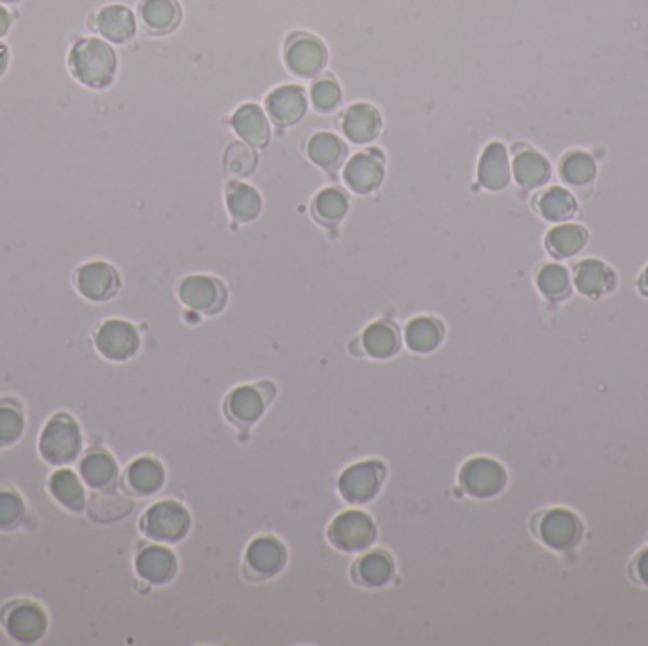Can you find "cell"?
I'll return each instance as SVG.
<instances>
[{
	"mask_svg": "<svg viewBox=\"0 0 648 646\" xmlns=\"http://www.w3.org/2000/svg\"><path fill=\"white\" fill-rule=\"evenodd\" d=\"M444 338V328L436 319L419 317L406 326V343L415 353H431Z\"/></svg>",
	"mask_w": 648,
	"mask_h": 646,
	"instance_id": "28",
	"label": "cell"
},
{
	"mask_svg": "<svg viewBox=\"0 0 648 646\" xmlns=\"http://www.w3.org/2000/svg\"><path fill=\"white\" fill-rule=\"evenodd\" d=\"M82 429L69 413L54 415L38 440V451L42 459L52 467H65L78 459L82 453Z\"/></svg>",
	"mask_w": 648,
	"mask_h": 646,
	"instance_id": "2",
	"label": "cell"
},
{
	"mask_svg": "<svg viewBox=\"0 0 648 646\" xmlns=\"http://www.w3.org/2000/svg\"><path fill=\"white\" fill-rule=\"evenodd\" d=\"M342 90L332 80H319L311 88V103L319 112H330L340 105Z\"/></svg>",
	"mask_w": 648,
	"mask_h": 646,
	"instance_id": "42",
	"label": "cell"
},
{
	"mask_svg": "<svg viewBox=\"0 0 648 646\" xmlns=\"http://www.w3.org/2000/svg\"><path fill=\"white\" fill-rule=\"evenodd\" d=\"M180 300L196 311L203 313H216L224 306L226 290L224 287L205 275H192L182 281L180 285Z\"/></svg>",
	"mask_w": 648,
	"mask_h": 646,
	"instance_id": "11",
	"label": "cell"
},
{
	"mask_svg": "<svg viewBox=\"0 0 648 646\" xmlns=\"http://www.w3.org/2000/svg\"><path fill=\"white\" fill-rule=\"evenodd\" d=\"M0 2H18V0H0Z\"/></svg>",
	"mask_w": 648,
	"mask_h": 646,
	"instance_id": "47",
	"label": "cell"
},
{
	"mask_svg": "<svg viewBox=\"0 0 648 646\" xmlns=\"http://www.w3.org/2000/svg\"><path fill=\"white\" fill-rule=\"evenodd\" d=\"M135 569L146 582L162 586L177 573V557L163 546H148L135 559Z\"/></svg>",
	"mask_w": 648,
	"mask_h": 646,
	"instance_id": "13",
	"label": "cell"
},
{
	"mask_svg": "<svg viewBox=\"0 0 648 646\" xmlns=\"http://www.w3.org/2000/svg\"><path fill=\"white\" fill-rule=\"evenodd\" d=\"M10 25H12L10 12L4 6H0V38L10 31Z\"/></svg>",
	"mask_w": 648,
	"mask_h": 646,
	"instance_id": "43",
	"label": "cell"
},
{
	"mask_svg": "<svg viewBox=\"0 0 648 646\" xmlns=\"http://www.w3.org/2000/svg\"><path fill=\"white\" fill-rule=\"evenodd\" d=\"M383 163L372 154H357L345 165L343 179L357 194H370L383 180Z\"/></svg>",
	"mask_w": 648,
	"mask_h": 646,
	"instance_id": "15",
	"label": "cell"
},
{
	"mask_svg": "<svg viewBox=\"0 0 648 646\" xmlns=\"http://www.w3.org/2000/svg\"><path fill=\"white\" fill-rule=\"evenodd\" d=\"M539 209L550 222H563L576 213V199L565 188H550L540 198Z\"/></svg>",
	"mask_w": 648,
	"mask_h": 646,
	"instance_id": "35",
	"label": "cell"
},
{
	"mask_svg": "<svg viewBox=\"0 0 648 646\" xmlns=\"http://www.w3.org/2000/svg\"><path fill=\"white\" fill-rule=\"evenodd\" d=\"M643 287L648 290V268L645 270V273H643Z\"/></svg>",
	"mask_w": 648,
	"mask_h": 646,
	"instance_id": "46",
	"label": "cell"
},
{
	"mask_svg": "<svg viewBox=\"0 0 648 646\" xmlns=\"http://www.w3.org/2000/svg\"><path fill=\"white\" fill-rule=\"evenodd\" d=\"M6 65H8V50H6V46L0 44V76H2V72L6 71Z\"/></svg>",
	"mask_w": 648,
	"mask_h": 646,
	"instance_id": "45",
	"label": "cell"
},
{
	"mask_svg": "<svg viewBox=\"0 0 648 646\" xmlns=\"http://www.w3.org/2000/svg\"><path fill=\"white\" fill-rule=\"evenodd\" d=\"M343 133L349 141L362 144L378 137L381 129V116L378 110L368 103H357L347 108L342 120Z\"/></svg>",
	"mask_w": 648,
	"mask_h": 646,
	"instance_id": "16",
	"label": "cell"
},
{
	"mask_svg": "<svg viewBox=\"0 0 648 646\" xmlns=\"http://www.w3.org/2000/svg\"><path fill=\"white\" fill-rule=\"evenodd\" d=\"M575 285L578 292H582L584 296L597 298L612 290L614 273L599 260H584L576 268Z\"/></svg>",
	"mask_w": 648,
	"mask_h": 646,
	"instance_id": "24",
	"label": "cell"
},
{
	"mask_svg": "<svg viewBox=\"0 0 648 646\" xmlns=\"http://www.w3.org/2000/svg\"><path fill=\"white\" fill-rule=\"evenodd\" d=\"M288 69L298 76H315L323 71L326 63V48L319 38L311 35H296L290 38L285 52Z\"/></svg>",
	"mask_w": 648,
	"mask_h": 646,
	"instance_id": "10",
	"label": "cell"
},
{
	"mask_svg": "<svg viewBox=\"0 0 648 646\" xmlns=\"http://www.w3.org/2000/svg\"><path fill=\"white\" fill-rule=\"evenodd\" d=\"M80 478L95 491L108 489L118 478V465L105 449H91L80 463Z\"/></svg>",
	"mask_w": 648,
	"mask_h": 646,
	"instance_id": "21",
	"label": "cell"
},
{
	"mask_svg": "<svg viewBox=\"0 0 648 646\" xmlns=\"http://www.w3.org/2000/svg\"><path fill=\"white\" fill-rule=\"evenodd\" d=\"M76 290L90 302L101 304L112 300L120 292V275L107 262H88L74 275Z\"/></svg>",
	"mask_w": 648,
	"mask_h": 646,
	"instance_id": "7",
	"label": "cell"
},
{
	"mask_svg": "<svg viewBox=\"0 0 648 646\" xmlns=\"http://www.w3.org/2000/svg\"><path fill=\"white\" fill-rule=\"evenodd\" d=\"M307 154L317 165L328 169L342 160L343 144L332 133H317L307 144Z\"/></svg>",
	"mask_w": 648,
	"mask_h": 646,
	"instance_id": "36",
	"label": "cell"
},
{
	"mask_svg": "<svg viewBox=\"0 0 648 646\" xmlns=\"http://www.w3.org/2000/svg\"><path fill=\"white\" fill-rule=\"evenodd\" d=\"M0 624L16 643L35 645L48 631V614L35 601L18 599L0 609Z\"/></svg>",
	"mask_w": 648,
	"mask_h": 646,
	"instance_id": "3",
	"label": "cell"
},
{
	"mask_svg": "<svg viewBox=\"0 0 648 646\" xmlns=\"http://www.w3.org/2000/svg\"><path fill=\"white\" fill-rule=\"evenodd\" d=\"M48 489H50V495L54 497L55 501L61 504L63 508H67L72 514H80L88 506L86 489L80 482V478L69 468L55 470L54 474L50 476Z\"/></svg>",
	"mask_w": 648,
	"mask_h": 646,
	"instance_id": "17",
	"label": "cell"
},
{
	"mask_svg": "<svg viewBox=\"0 0 648 646\" xmlns=\"http://www.w3.org/2000/svg\"><path fill=\"white\" fill-rule=\"evenodd\" d=\"M266 110L275 124L292 126L306 114V93L298 86H281L268 95Z\"/></svg>",
	"mask_w": 648,
	"mask_h": 646,
	"instance_id": "12",
	"label": "cell"
},
{
	"mask_svg": "<svg viewBox=\"0 0 648 646\" xmlns=\"http://www.w3.org/2000/svg\"><path fill=\"white\" fill-rule=\"evenodd\" d=\"M256 163H258V156L252 150L251 144H230L224 154V169L234 177H249L256 169Z\"/></svg>",
	"mask_w": 648,
	"mask_h": 646,
	"instance_id": "39",
	"label": "cell"
},
{
	"mask_svg": "<svg viewBox=\"0 0 648 646\" xmlns=\"http://www.w3.org/2000/svg\"><path fill=\"white\" fill-rule=\"evenodd\" d=\"M235 133L251 146H266L270 141V124L258 105H243L235 112Z\"/></svg>",
	"mask_w": 648,
	"mask_h": 646,
	"instance_id": "23",
	"label": "cell"
},
{
	"mask_svg": "<svg viewBox=\"0 0 648 646\" xmlns=\"http://www.w3.org/2000/svg\"><path fill=\"white\" fill-rule=\"evenodd\" d=\"M190 514L177 501H162L150 506L141 520V531L156 542H179L188 535Z\"/></svg>",
	"mask_w": 648,
	"mask_h": 646,
	"instance_id": "4",
	"label": "cell"
},
{
	"mask_svg": "<svg viewBox=\"0 0 648 646\" xmlns=\"http://www.w3.org/2000/svg\"><path fill=\"white\" fill-rule=\"evenodd\" d=\"M540 537L550 548H571L580 537V523L567 510H552L542 518Z\"/></svg>",
	"mask_w": 648,
	"mask_h": 646,
	"instance_id": "14",
	"label": "cell"
},
{
	"mask_svg": "<svg viewBox=\"0 0 648 646\" xmlns=\"http://www.w3.org/2000/svg\"><path fill=\"white\" fill-rule=\"evenodd\" d=\"M539 283L540 292L552 300H558V298H563L567 296L569 292V287H571V279H569V271L565 270L563 266H558V264H550V266H544L539 273Z\"/></svg>",
	"mask_w": 648,
	"mask_h": 646,
	"instance_id": "41",
	"label": "cell"
},
{
	"mask_svg": "<svg viewBox=\"0 0 648 646\" xmlns=\"http://www.w3.org/2000/svg\"><path fill=\"white\" fill-rule=\"evenodd\" d=\"M313 209L323 222H340L347 213V198L338 188H326L315 198Z\"/></svg>",
	"mask_w": 648,
	"mask_h": 646,
	"instance_id": "40",
	"label": "cell"
},
{
	"mask_svg": "<svg viewBox=\"0 0 648 646\" xmlns=\"http://www.w3.org/2000/svg\"><path fill=\"white\" fill-rule=\"evenodd\" d=\"M393 571H395L393 561L385 552H372V554L362 557L359 567H357L360 580L372 588H379V586L387 584L393 576Z\"/></svg>",
	"mask_w": 648,
	"mask_h": 646,
	"instance_id": "34",
	"label": "cell"
},
{
	"mask_svg": "<svg viewBox=\"0 0 648 646\" xmlns=\"http://www.w3.org/2000/svg\"><path fill=\"white\" fill-rule=\"evenodd\" d=\"M506 484L504 468L491 459H472L461 470V485L468 495L478 499L495 497Z\"/></svg>",
	"mask_w": 648,
	"mask_h": 646,
	"instance_id": "9",
	"label": "cell"
},
{
	"mask_svg": "<svg viewBox=\"0 0 648 646\" xmlns=\"http://www.w3.org/2000/svg\"><path fill=\"white\" fill-rule=\"evenodd\" d=\"M133 503L118 493H101L93 495L88 504V514L97 523H112V521L124 520L127 514H131Z\"/></svg>",
	"mask_w": 648,
	"mask_h": 646,
	"instance_id": "32",
	"label": "cell"
},
{
	"mask_svg": "<svg viewBox=\"0 0 648 646\" xmlns=\"http://www.w3.org/2000/svg\"><path fill=\"white\" fill-rule=\"evenodd\" d=\"M141 18L152 33H169L179 25V4L177 0H143Z\"/></svg>",
	"mask_w": 648,
	"mask_h": 646,
	"instance_id": "25",
	"label": "cell"
},
{
	"mask_svg": "<svg viewBox=\"0 0 648 646\" xmlns=\"http://www.w3.org/2000/svg\"><path fill=\"white\" fill-rule=\"evenodd\" d=\"M637 573L641 576V580L648 584V550L637 561Z\"/></svg>",
	"mask_w": 648,
	"mask_h": 646,
	"instance_id": "44",
	"label": "cell"
},
{
	"mask_svg": "<svg viewBox=\"0 0 648 646\" xmlns=\"http://www.w3.org/2000/svg\"><path fill=\"white\" fill-rule=\"evenodd\" d=\"M328 537L343 552H360L376 539V525L364 512L351 510L332 521Z\"/></svg>",
	"mask_w": 648,
	"mask_h": 646,
	"instance_id": "6",
	"label": "cell"
},
{
	"mask_svg": "<svg viewBox=\"0 0 648 646\" xmlns=\"http://www.w3.org/2000/svg\"><path fill=\"white\" fill-rule=\"evenodd\" d=\"M69 65L74 78L93 90H103L116 76V54L105 40L84 38L74 44L69 55Z\"/></svg>",
	"mask_w": 648,
	"mask_h": 646,
	"instance_id": "1",
	"label": "cell"
},
{
	"mask_svg": "<svg viewBox=\"0 0 648 646\" xmlns=\"http://www.w3.org/2000/svg\"><path fill=\"white\" fill-rule=\"evenodd\" d=\"M97 29L110 42L126 44L137 33V23L129 8L112 4L97 14Z\"/></svg>",
	"mask_w": 648,
	"mask_h": 646,
	"instance_id": "19",
	"label": "cell"
},
{
	"mask_svg": "<svg viewBox=\"0 0 648 646\" xmlns=\"http://www.w3.org/2000/svg\"><path fill=\"white\" fill-rule=\"evenodd\" d=\"M228 211L239 222H252L262 211L260 194L243 182H232L228 188Z\"/></svg>",
	"mask_w": 648,
	"mask_h": 646,
	"instance_id": "29",
	"label": "cell"
},
{
	"mask_svg": "<svg viewBox=\"0 0 648 646\" xmlns=\"http://www.w3.org/2000/svg\"><path fill=\"white\" fill-rule=\"evenodd\" d=\"M364 349L374 359H389L400 349V336L391 323L370 324L362 336Z\"/></svg>",
	"mask_w": 648,
	"mask_h": 646,
	"instance_id": "27",
	"label": "cell"
},
{
	"mask_svg": "<svg viewBox=\"0 0 648 646\" xmlns=\"http://www.w3.org/2000/svg\"><path fill=\"white\" fill-rule=\"evenodd\" d=\"M25 431V415L10 398L0 400V448L18 444Z\"/></svg>",
	"mask_w": 648,
	"mask_h": 646,
	"instance_id": "33",
	"label": "cell"
},
{
	"mask_svg": "<svg viewBox=\"0 0 648 646\" xmlns=\"http://www.w3.org/2000/svg\"><path fill=\"white\" fill-rule=\"evenodd\" d=\"M93 343L97 351L112 362H124L133 359L139 351L141 338L133 324L120 319H110L95 330Z\"/></svg>",
	"mask_w": 648,
	"mask_h": 646,
	"instance_id": "5",
	"label": "cell"
},
{
	"mask_svg": "<svg viewBox=\"0 0 648 646\" xmlns=\"http://www.w3.org/2000/svg\"><path fill=\"white\" fill-rule=\"evenodd\" d=\"M165 482L163 467L152 457H141L133 461L126 472V484L135 495L148 497L162 489Z\"/></svg>",
	"mask_w": 648,
	"mask_h": 646,
	"instance_id": "22",
	"label": "cell"
},
{
	"mask_svg": "<svg viewBox=\"0 0 648 646\" xmlns=\"http://www.w3.org/2000/svg\"><path fill=\"white\" fill-rule=\"evenodd\" d=\"M478 180L487 190H503L510 182V163L506 148L501 143H491L484 150L478 165Z\"/></svg>",
	"mask_w": 648,
	"mask_h": 646,
	"instance_id": "20",
	"label": "cell"
},
{
	"mask_svg": "<svg viewBox=\"0 0 648 646\" xmlns=\"http://www.w3.org/2000/svg\"><path fill=\"white\" fill-rule=\"evenodd\" d=\"M226 410L237 423L252 425L264 413V400L251 387H239L228 398Z\"/></svg>",
	"mask_w": 648,
	"mask_h": 646,
	"instance_id": "30",
	"label": "cell"
},
{
	"mask_svg": "<svg viewBox=\"0 0 648 646\" xmlns=\"http://www.w3.org/2000/svg\"><path fill=\"white\" fill-rule=\"evenodd\" d=\"M25 503L16 491L0 489V533L18 531L25 521Z\"/></svg>",
	"mask_w": 648,
	"mask_h": 646,
	"instance_id": "37",
	"label": "cell"
},
{
	"mask_svg": "<svg viewBox=\"0 0 648 646\" xmlns=\"http://www.w3.org/2000/svg\"><path fill=\"white\" fill-rule=\"evenodd\" d=\"M287 561V552L279 540L271 537L256 539L247 550V563L252 573L258 576L277 575Z\"/></svg>",
	"mask_w": 648,
	"mask_h": 646,
	"instance_id": "18",
	"label": "cell"
},
{
	"mask_svg": "<svg viewBox=\"0 0 648 646\" xmlns=\"http://www.w3.org/2000/svg\"><path fill=\"white\" fill-rule=\"evenodd\" d=\"M561 177L569 184L584 186L595 179V162L586 152H573L561 162Z\"/></svg>",
	"mask_w": 648,
	"mask_h": 646,
	"instance_id": "38",
	"label": "cell"
},
{
	"mask_svg": "<svg viewBox=\"0 0 648 646\" xmlns=\"http://www.w3.org/2000/svg\"><path fill=\"white\" fill-rule=\"evenodd\" d=\"M385 476V467L376 461H366L347 468L340 478V493L347 503H368L378 495Z\"/></svg>",
	"mask_w": 648,
	"mask_h": 646,
	"instance_id": "8",
	"label": "cell"
},
{
	"mask_svg": "<svg viewBox=\"0 0 648 646\" xmlns=\"http://www.w3.org/2000/svg\"><path fill=\"white\" fill-rule=\"evenodd\" d=\"M550 175V163L544 156H540L539 152L525 150L514 160V177L523 188H539L550 180Z\"/></svg>",
	"mask_w": 648,
	"mask_h": 646,
	"instance_id": "26",
	"label": "cell"
},
{
	"mask_svg": "<svg viewBox=\"0 0 648 646\" xmlns=\"http://www.w3.org/2000/svg\"><path fill=\"white\" fill-rule=\"evenodd\" d=\"M586 243H588V232L582 226H576V224L558 226L546 237L548 251L552 252L554 256H558V258L575 256L584 249Z\"/></svg>",
	"mask_w": 648,
	"mask_h": 646,
	"instance_id": "31",
	"label": "cell"
}]
</instances>
